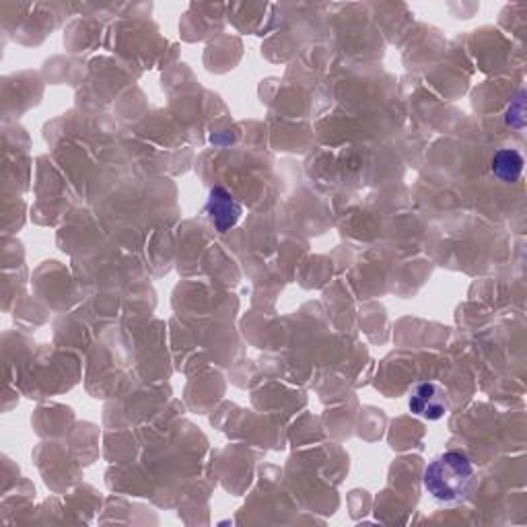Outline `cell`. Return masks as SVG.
Instances as JSON below:
<instances>
[{"label": "cell", "instance_id": "7a4b0ae2", "mask_svg": "<svg viewBox=\"0 0 527 527\" xmlns=\"http://www.w3.org/2000/svg\"><path fill=\"white\" fill-rule=\"evenodd\" d=\"M408 408L414 416L425 418L429 423L441 420L449 412L447 390L437 381H423L410 392Z\"/></svg>", "mask_w": 527, "mask_h": 527}, {"label": "cell", "instance_id": "6da1fadb", "mask_svg": "<svg viewBox=\"0 0 527 527\" xmlns=\"http://www.w3.org/2000/svg\"><path fill=\"white\" fill-rule=\"evenodd\" d=\"M476 480V468L464 451H445L425 468L423 486L427 493L443 503L455 505L464 501Z\"/></svg>", "mask_w": 527, "mask_h": 527}, {"label": "cell", "instance_id": "5b68a950", "mask_svg": "<svg viewBox=\"0 0 527 527\" xmlns=\"http://www.w3.org/2000/svg\"><path fill=\"white\" fill-rule=\"evenodd\" d=\"M505 122H507V126H511L515 130H523V126H525V91H519L511 99L509 108L505 112Z\"/></svg>", "mask_w": 527, "mask_h": 527}, {"label": "cell", "instance_id": "3957f363", "mask_svg": "<svg viewBox=\"0 0 527 527\" xmlns=\"http://www.w3.org/2000/svg\"><path fill=\"white\" fill-rule=\"evenodd\" d=\"M204 213L219 233H227L239 223V219L243 215V208H241L239 200L227 188L215 186L208 194Z\"/></svg>", "mask_w": 527, "mask_h": 527}, {"label": "cell", "instance_id": "277c9868", "mask_svg": "<svg viewBox=\"0 0 527 527\" xmlns=\"http://www.w3.org/2000/svg\"><path fill=\"white\" fill-rule=\"evenodd\" d=\"M523 165H525V159L519 151L501 149L493 155V161H490V171H493L495 178L501 180L503 184H515L521 178Z\"/></svg>", "mask_w": 527, "mask_h": 527}]
</instances>
